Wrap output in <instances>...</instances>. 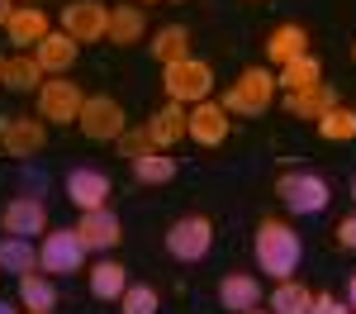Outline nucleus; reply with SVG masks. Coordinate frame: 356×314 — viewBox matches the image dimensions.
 Instances as JSON below:
<instances>
[{"label": "nucleus", "instance_id": "4468645a", "mask_svg": "<svg viewBox=\"0 0 356 314\" xmlns=\"http://www.w3.org/2000/svg\"><path fill=\"white\" fill-rule=\"evenodd\" d=\"M105 196H110V176H105V171L76 167L72 176H67V200H72V205H81V210H100Z\"/></svg>", "mask_w": 356, "mask_h": 314}, {"label": "nucleus", "instance_id": "a878e982", "mask_svg": "<svg viewBox=\"0 0 356 314\" xmlns=\"http://www.w3.org/2000/svg\"><path fill=\"white\" fill-rule=\"evenodd\" d=\"M152 57L162 62V67H171V62H181V57H191V33L181 24H166L152 33Z\"/></svg>", "mask_w": 356, "mask_h": 314}, {"label": "nucleus", "instance_id": "dca6fc26", "mask_svg": "<svg viewBox=\"0 0 356 314\" xmlns=\"http://www.w3.org/2000/svg\"><path fill=\"white\" fill-rule=\"evenodd\" d=\"M5 33H10V43H19V48H33V43H43L53 29H48V15H43V5H19V10L10 15Z\"/></svg>", "mask_w": 356, "mask_h": 314}, {"label": "nucleus", "instance_id": "ddd939ff", "mask_svg": "<svg viewBox=\"0 0 356 314\" xmlns=\"http://www.w3.org/2000/svg\"><path fill=\"white\" fill-rule=\"evenodd\" d=\"M143 129H147L152 148H171V143H181L186 134H191V110H186V105H176V100H166V105L152 114Z\"/></svg>", "mask_w": 356, "mask_h": 314}, {"label": "nucleus", "instance_id": "b1692460", "mask_svg": "<svg viewBox=\"0 0 356 314\" xmlns=\"http://www.w3.org/2000/svg\"><path fill=\"white\" fill-rule=\"evenodd\" d=\"M0 272H10V276L38 272V248H33L29 238H5V243H0Z\"/></svg>", "mask_w": 356, "mask_h": 314}, {"label": "nucleus", "instance_id": "aec40b11", "mask_svg": "<svg viewBox=\"0 0 356 314\" xmlns=\"http://www.w3.org/2000/svg\"><path fill=\"white\" fill-rule=\"evenodd\" d=\"M76 48H81V43H72L67 33H48V38L38 43V53H33V57H38V67H43V72L62 77V72L76 62Z\"/></svg>", "mask_w": 356, "mask_h": 314}, {"label": "nucleus", "instance_id": "473e14b6", "mask_svg": "<svg viewBox=\"0 0 356 314\" xmlns=\"http://www.w3.org/2000/svg\"><path fill=\"white\" fill-rule=\"evenodd\" d=\"M309 314H347V310H342V300H332V295H314V310Z\"/></svg>", "mask_w": 356, "mask_h": 314}, {"label": "nucleus", "instance_id": "ea45409f", "mask_svg": "<svg viewBox=\"0 0 356 314\" xmlns=\"http://www.w3.org/2000/svg\"><path fill=\"white\" fill-rule=\"evenodd\" d=\"M352 62H356V43H352Z\"/></svg>", "mask_w": 356, "mask_h": 314}, {"label": "nucleus", "instance_id": "39448f33", "mask_svg": "<svg viewBox=\"0 0 356 314\" xmlns=\"http://www.w3.org/2000/svg\"><path fill=\"white\" fill-rule=\"evenodd\" d=\"M76 124H81L86 139L114 143L119 134H124V105H119L114 95H86V100H81V114H76Z\"/></svg>", "mask_w": 356, "mask_h": 314}, {"label": "nucleus", "instance_id": "423d86ee", "mask_svg": "<svg viewBox=\"0 0 356 314\" xmlns=\"http://www.w3.org/2000/svg\"><path fill=\"white\" fill-rule=\"evenodd\" d=\"M209 243H214V224L204 214H186V219H176L166 228V253L176 262H200L209 253Z\"/></svg>", "mask_w": 356, "mask_h": 314}, {"label": "nucleus", "instance_id": "7ed1b4c3", "mask_svg": "<svg viewBox=\"0 0 356 314\" xmlns=\"http://www.w3.org/2000/svg\"><path fill=\"white\" fill-rule=\"evenodd\" d=\"M271 100H275V77L266 67H247L219 105H223V114H266Z\"/></svg>", "mask_w": 356, "mask_h": 314}, {"label": "nucleus", "instance_id": "9d476101", "mask_svg": "<svg viewBox=\"0 0 356 314\" xmlns=\"http://www.w3.org/2000/svg\"><path fill=\"white\" fill-rule=\"evenodd\" d=\"M43 124L33 119V114H10V119H0V148L10 152V157H33V152H43Z\"/></svg>", "mask_w": 356, "mask_h": 314}, {"label": "nucleus", "instance_id": "5701e85b", "mask_svg": "<svg viewBox=\"0 0 356 314\" xmlns=\"http://www.w3.org/2000/svg\"><path fill=\"white\" fill-rule=\"evenodd\" d=\"M124 290H129V272L119 262H95L90 267V295L95 300H119Z\"/></svg>", "mask_w": 356, "mask_h": 314}, {"label": "nucleus", "instance_id": "f704fd0d", "mask_svg": "<svg viewBox=\"0 0 356 314\" xmlns=\"http://www.w3.org/2000/svg\"><path fill=\"white\" fill-rule=\"evenodd\" d=\"M10 15H15V0H0V24H10Z\"/></svg>", "mask_w": 356, "mask_h": 314}, {"label": "nucleus", "instance_id": "9b49d317", "mask_svg": "<svg viewBox=\"0 0 356 314\" xmlns=\"http://www.w3.org/2000/svg\"><path fill=\"white\" fill-rule=\"evenodd\" d=\"M0 224L10 238H33V233H43L48 228V210H43V200L38 196H19L5 205V214H0Z\"/></svg>", "mask_w": 356, "mask_h": 314}, {"label": "nucleus", "instance_id": "e433bc0d", "mask_svg": "<svg viewBox=\"0 0 356 314\" xmlns=\"http://www.w3.org/2000/svg\"><path fill=\"white\" fill-rule=\"evenodd\" d=\"M0 314H19V310H15V305H10V300H0Z\"/></svg>", "mask_w": 356, "mask_h": 314}, {"label": "nucleus", "instance_id": "1a4fd4ad", "mask_svg": "<svg viewBox=\"0 0 356 314\" xmlns=\"http://www.w3.org/2000/svg\"><path fill=\"white\" fill-rule=\"evenodd\" d=\"M81 86L76 81H43L38 86V114L53 119V124H76L81 114Z\"/></svg>", "mask_w": 356, "mask_h": 314}, {"label": "nucleus", "instance_id": "bb28decb", "mask_svg": "<svg viewBox=\"0 0 356 314\" xmlns=\"http://www.w3.org/2000/svg\"><path fill=\"white\" fill-rule=\"evenodd\" d=\"M134 176L143 186H166L171 176H176V157H166L157 148H147L143 157H134Z\"/></svg>", "mask_w": 356, "mask_h": 314}, {"label": "nucleus", "instance_id": "2eb2a0df", "mask_svg": "<svg viewBox=\"0 0 356 314\" xmlns=\"http://www.w3.org/2000/svg\"><path fill=\"white\" fill-rule=\"evenodd\" d=\"M219 305H223V310H233V314L257 310V305H261V281L247 276V272H228V276L219 281Z\"/></svg>", "mask_w": 356, "mask_h": 314}, {"label": "nucleus", "instance_id": "cd10ccee", "mask_svg": "<svg viewBox=\"0 0 356 314\" xmlns=\"http://www.w3.org/2000/svg\"><path fill=\"white\" fill-rule=\"evenodd\" d=\"M19 300H24L33 314H48L57 305V285L48 281V276H38V272H29V276H19Z\"/></svg>", "mask_w": 356, "mask_h": 314}, {"label": "nucleus", "instance_id": "79ce46f5", "mask_svg": "<svg viewBox=\"0 0 356 314\" xmlns=\"http://www.w3.org/2000/svg\"><path fill=\"white\" fill-rule=\"evenodd\" d=\"M33 5H38V0H33Z\"/></svg>", "mask_w": 356, "mask_h": 314}, {"label": "nucleus", "instance_id": "412c9836", "mask_svg": "<svg viewBox=\"0 0 356 314\" xmlns=\"http://www.w3.org/2000/svg\"><path fill=\"white\" fill-rule=\"evenodd\" d=\"M304 43H309V33H304L300 24H280V29L271 33V38H266V57L285 67V62H295V57H304V53H309Z\"/></svg>", "mask_w": 356, "mask_h": 314}, {"label": "nucleus", "instance_id": "0eeeda50", "mask_svg": "<svg viewBox=\"0 0 356 314\" xmlns=\"http://www.w3.org/2000/svg\"><path fill=\"white\" fill-rule=\"evenodd\" d=\"M86 262V243L76 228H57L43 238V248H38V267L43 272H57V276H67V272H81Z\"/></svg>", "mask_w": 356, "mask_h": 314}, {"label": "nucleus", "instance_id": "f8f14e48", "mask_svg": "<svg viewBox=\"0 0 356 314\" xmlns=\"http://www.w3.org/2000/svg\"><path fill=\"white\" fill-rule=\"evenodd\" d=\"M76 233H81V243H86V253H110L114 243L124 238V224H119V214L114 210H86V219L76 224Z\"/></svg>", "mask_w": 356, "mask_h": 314}, {"label": "nucleus", "instance_id": "58836bf2", "mask_svg": "<svg viewBox=\"0 0 356 314\" xmlns=\"http://www.w3.org/2000/svg\"><path fill=\"white\" fill-rule=\"evenodd\" d=\"M352 200H356V176H352Z\"/></svg>", "mask_w": 356, "mask_h": 314}, {"label": "nucleus", "instance_id": "2f4dec72", "mask_svg": "<svg viewBox=\"0 0 356 314\" xmlns=\"http://www.w3.org/2000/svg\"><path fill=\"white\" fill-rule=\"evenodd\" d=\"M119 148H124V157H143L152 139H147V129H138V134H119Z\"/></svg>", "mask_w": 356, "mask_h": 314}, {"label": "nucleus", "instance_id": "c9c22d12", "mask_svg": "<svg viewBox=\"0 0 356 314\" xmlns=\"http://www.w3.org/2000/svg\"><path fill=\"white\" fill-rule=\"evenodd\" d=\"M347 300H352L347 310H356V276H352V285H347Z\"/></svg>", "mask_w": 356, "mask_h": 314}, {"label": "nucleus", "instance_id": "c756f323", "mask_svg": "<svg viewBox=\"0 0 356 314\" xmlns=\"http://www.w3.org/2000/svg\"><path fill=\"white\" fill-rule=\"evenodd\" d=\"M318 134L328 143H347L356 139V110H347V105H332L323 119H318Z\"/></svg>", "mask_w": 356, "mask_h": 314}, {"label": "nucleus", "instance_id": "a211bd4d", "mask_svg": "<svg viewBox=\"0 0 356 314\" xmlns=\"http://www.w3.org/2000/svg\"><path fill=\"white\" fill-rule=\"evenodd\" d=\"M332 105H337V100H332V91L323 81L309 86V91H285V110L295 114V119H314V124H318Z\"/></svg>", "mask_w": 356, "mask_h": 314}, {"label": "nucleus", "instance_id": "f257e3e1", "mask_svg": "<svg viewBox=\"0 0 356 314\" xmlns=\"http://www.w3.org/2000/svg\"><path fill=\"white\" fill-rule=\"evenodd\" d=\"M252 253H257V267L271 281H290V272L300 267V233L280 219H266V224H257Z\"/></svg>", "mask_w": 356, "mask_h": 314}, {"label": "nucleus", "instance_id": "7c9ffc66", "mask_svg": "<svg viewBox=\"0 0 356 314\" xmlns=\"http://www.w3.org/2000/svg\"><path fill=\"white\" fill-rule=\"evenodd\" d=\"M119 305H124V314H157V290L152 285H129L119 295Z\"/></svg>", "mask_w": 356, "mask_h": 314}, {"label": "nucleus", "instance_id": "f03ea898", "mask_svg": "<svg viewBox=\"0 0 356 314\" xmlns=\"http://www.w3.org/2000/svg\"><path fill=\"white\" fill-rule=\"evenodd\" d=\"M162 86H166V100H176V105H200L209 91H214V67L209 62H200V57H181V62H171L162 67Z\"/></svg>", "mask_w": 356, "mask_h": 314}, {"label": "nucleus", "instance_id": "f3484780", "mask_svg": "<svg viewBox=\"0 0 356 314\" xmlns=\"http://www.w3.org/2000/svg\"><path fill=\"white\" fill-rule=\"evenodd\" d=\"M191 139L200 148H219L228 139V114H223V105H209V100L195 105L191 110Z\"/></svg>", "mask_w": 356, "mask_h": 314}, {"label": "nucleus", "instance_id": "4be33fe9", "mask_svg": "<svg viewBox=\"0 0 356 314\" xmlns=\"http://www.w3.org/2000/svg\"><path fill=\"white\" fill-rule=\"evenodd\" d=\"M323 81V62L318 57H295V62H285L280 72H275V86H285V91H309V86Z\"/></svg>", "mask_w": 356, "mask_h": 314}, {"label": "nucleus", "instance_id": "20e7f679", "mask_svg": "<svg viewBox=\"0 0 356 314\" xmlns=\"http://www.w3.org/2000/svg\"><path fill=\"white\" fill-rule=\"evenodd\" d=\"M275 196L285 200V210H295V214H323L328 210V181L314 176V171H285L275 181Z\"/></svg>", "mask_w": 356, "mask_h": 314}, {"label": "nucleus", "instance_id": "6ab92c4d", "mask_svg": "<svg viewBox=\"0 0 356 314\" xmlns=\"http://www.w3.org/2000/svg\"><path fill=\"white\" fill-rule=\"evenodd\" d=\"M143 29H147L143 10H134V5H119V10H110L105 38H110V43H119V48H134V43H143Z\"/></svg>", "mask_w": 356, "mask_h": 314}, {"label": "nucleus", "instance_id": "72a5a7b5", "mask_svg": "<svg viewBox=\"0 0 356 314\" xmlns=\"http://www.w3.org/2000/svg\"><path fill=\"white\" fill-rule=\"evenodd\" d=\"M337 243H342V248H352V253H356V214H352V219H342V224H337Z\"/></svg>", "mask_w": 356, "mask_h": 314}, {"label": "nucleus", "instance_id": "4c0bfd02", "mask_svg": "<svg viewBox=\"0 0 356 314\" xmlns=\"http://www.w3.org/2000/svg\"><path fill=\"white\" fill-rule=\"evenodd\" d=\"M243 314H271V310H243Z\"/></svg>", "mask_w": 356, "mask_h": 314}, {"label": "nucleus", "instance_id": "a19ab883", "mask_svg": "<svg viewBox=\"0 0 356 314\" xmlns=\"http://www.w3.org/2000/svg\"><path fill=\"white\" fill-rule=\"evenodd\" d=\"M147 5H152V0H147Z\"/></svg>", "mask_w": 356, "mask_h": 314}, {"label": "nucleus", "instance_id": "c85d7f7f", "mask_svg": "<svg viewBox=\"0 0 356 314\" xmlns=\"http://www.w3.org/2000/svg\"><path fill=\"white\" fill-rule=\"evenodd\" d=\"M314 310V290H304L300 281H280L271 295V314H309Z\"/></svg>", "mask_w": 356, "mask_h": 314}, {"label": "nucleus", "instance_id": "393cba45", "mask_svg": "<svg viewBox=\"0 0 356 314\" xmlns=\"http://www.w3.org/2000/svg\"><path fill=\"white\" fill-rule=\"evenodd\" d=\"M38 77H43V67H38L33 53H19V57H5L0 62V81L10 86V91H33Z\"/></svg>", "mask_w": 356, "mask_h": 314}, {"label": "nucleus", "instance_id": "6e6552de", "mask_svg": "<svg viewBox=\"0 0 356 314\" xmlns=\"http://www.w3.org/2000/svg\"><path fill=\"white\" fill-rule=\"evenodd\" d=\"M105 24H110V10H105L100 0H72V5L62 10V33H67L72 43H95V38H105Z\"/></svg>", "mask_w": 356, "mask_h": 314}]
</instances>
